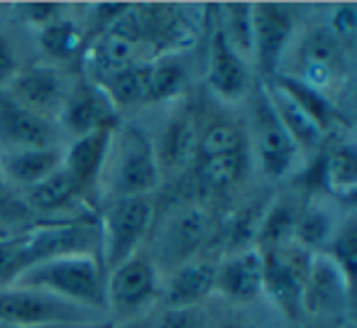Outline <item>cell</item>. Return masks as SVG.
I'll use <instances>...</instances> for the list:
<instances>
[{
    "mask_svg": "<svg viewBox=\"0 0 357 328\" xmlns=\"http://www.w3.org/2000/svg\"><path fill=\"white\" fill-rule=\"evenodd\" d=\"M323 255H326V258H331L333 262L337 264V269L345 274L347 282L352 284V279H355V258H357L355 218H352V216H347L345 221H340V223H337L335 233H333L328 248L323 250Z\"/></svg>",
    "mask_w": 357,
    "mask_h": 328,
    "instance_id": "cell-31",
    "label": "cell"
},
{
    "mask_svg": "<svg viewBox=\"0 0 357 328\" xmlns=\"http://www.w3.org/2000/svg\"><path fill=\"white\" fill-rule=\"evenodd\" d=\"M296 30V17L287 3H252V64L262 79L279 74L289 42Z\"/></svg>",
    "mask_w": 357,
    "mask_h": 328,
    "instance_id": "cell-12",
    "label": "cell"
},
{
    "mask_svg": "<svg viewBox=\"0 0 357 328\" xmlns=\"http://www.w3.org/2000/svg\"><path fill=\"white\" fill-rule=\"evenodd\" d=\"M186 69L176 57H157L147 64V94L149 105L169 103L184 96Z\"/></svg>",
    "mask_w": 357,
    "mask_h": 328,
    "instance_id": "cell-28",
    "label": "cell"
},
{
    "mask_svg": "<svg viewBox=\"0 0 357 328\" xmlns=\"http://www.w3.org/2000/svg\"><path fill=\"white\" fill-rule=\"evenodd\" d=\"M352 308V284L323 253L313 255L301 297V316L337 323Z\"/></svg>",
    "mask_w": 357,
    "mask_h": 328,
    "instance_id": "cell-11",
    "label": "cell"
},
{
    "mask_svg": "<svg viewBox=\"0 0 357 328\" xmlns=\"http://www.w3.org/2000/svg\"><path fill=\"white\" fill-rule=\"evenodd\" d=\"M323 184L335 199L352 201L357 186V159L350 142H337L323 159Z\"/></svg>",
    "mask_w": 357,
    "mask_h": 328,
    "instance_id": "cell-27",
    "label": "cell"
},
{
    "mask_svg": "<svg viewBox=\"0 0 357 328\" xmlns=\"http://www.w3.org/2000/svg\"><path fill=\"white\" fill-rule=\"evenodd\" d=\"M113 130H100V133L84 135V137H74L69 144H64V162H61V167H64L66 174L76 184L84 204H91L93 199H98V181L105 157H108Z\"/></svg>",
    "mask_w": 357,
    "mask_h": 328,
    "instance_id": "cell-19",
    "label": "cell"
},
{
    "mask_svg": "<svg viewBox=\"0 0 357 328\" xmlns=\"http://www.w3.org/2000/svg\"><path fill=\"white\" fill-rule=\"evenodd\" d=\"M37 45H40L42 54L50 59L47 64L69 71L71 66L81 64V59H84L89 35H86L84 25H79L74 17L66 15L37 30Z\"/></svg>",
    "mask_w": 357,
    "mask_h": 328,
    "instance_id": "cell-21",
    "label": "cell"
},
{
    "mask_svg": "<svg viewBox=\"0 0 357 328\" xmlns=\"http://www.w3.org/2000/svg\"><path fill=\"white\" fill-rule=\"evenodd\" d=\"M61 135L56 123L20 108L0 94V152L56 147L61 144Z\"/></svg>",
    "mask_w": 357,
    "mask_h": 328,
    "instance_id": "cell-18",
    "label": "cell"
},
{
    "mask_svg": "<svg viewBox=\"0 0 357 328\" xmlns=\"http://www.w3.org/2000/svg\"><path fill=\"white\" fill-rule=\"evenodd\" d=\"M337 223H340V221H337ZM337 223L326 206L303 204L301 214H298V221H296V230H294V240H296L301 248H306L308 253L318 255L328 248Z\"/></svg>",
    "mask_w": 357,
    "mask_h": 328,
    "instance_id": "cell-29",
    "label": "cell"
},
{
    "mask_svg": "<svg viewBox=\"0 0 357 328\" xmlns=\"http://www.w3.org/2000/svg\"><path fill=\"white\" fill-rule=\"evenodd\" d=\"M298 74L294 79L326 94L342 76V40L331 27H313L303 35L298 50Z\"/></svg>",
    "mask_w": 357,
    "mask_h": 328,
    "instance_id": "cell-15",
    "label": "cell"
},
{
    "mask_svg": "<svg viewBox=\"0 0 357 328\" xmlns=\"http://www.w3.org/2000/svg\"><path fill=\"white\" fill-rule=\"evenodd\" d=\"M264 260L257 248L220 255L215 264V294L233 304H252L262 297Z\"/></svg>",
    "mask_w": 357,
    "mask_h": 328,
    "instance_id": "cell-16",
    "label": "cell"
},
{
    "mask_svg": "<svg viewBox=\"0 0 357 328\" xmlns=\"http://www.w3.org/2000/svg\"><path fill=\"white\" fill-rule=\"evenodd\" d=\"M0 328H20V326H6V323H0Z\"/></svg>",
    "mask_w": 357,
    "mask_h": 328,
    "instance_id": "cell-39",
    "label": "cell"
},
{
    "mask_svg": "<svg viewBox=\"0 0 357 328\" xmlns=\"http://www.w3.org/2000/svg\"><path fill=\"white\" fill-rule=\"evenodd\" d=\"M105 277L108 272L98 255L81 253L61 255V258L32 264L8 284L40 289L61 301L108 316L105 313Z\"/></svg>",
    "mask_w": 357,
    "mask_h": 328,
    "instance_id": "cell-2",
    "label": "cell"
},
{
    "mask_svg": "<svg viewBox=\"0 0 357 328\" xmlns=\"http://www.w3.org/2000/svg\"><path fill=\"white\" fill-rule=\"evenodd\" d=\"M262 84H264V89H267L269 100H272L279 120H282V125L287 128V133L291 135L294 144L298 147V154L313 152V149L321 147V142H323L326 135H323L321 128H318V125L313 123V120L308 118L301 108H298L296 100H294L287 91L279 89L272 79H262Z\"/></svg>",
    "mask_w": 357,
    "mask_h": 328,
    "instance_id": "cell-22",
    "label": "cell"
},
{
    "mask_svg": "<svg viewBox=\"0 0 357 328\" xmlns=\"http://www.w3.org/2000/svg\"><path fill=\"white\" fill-rule=\"evenodd\" d=\"M0 323L20 328H71L108 323V316L61 301L40 289L0 284Z\"/></svg>",
    "mask_w": 357,
    "mask_h": 328,
    "instance_id": "cell-4",
    "label": "cell"
},
{
    "mask_svg": "<svg viewBox=\"0 0 357 328\" xmlns=\"http://www.w3.org/2000/svg\"><path fill=\"white\" fill-rule=\"evenodd\" d=\"M56 123H59L61 133L74 140L91 133H100V130L118 128L120 115L98 84H93L86 76H76L71 81L69 96H66V103Z\"/></svg>",
    "mask_w": 357,
    "mask_h": 328,
    "instance_id": "cell-13",
    "label": "cell"
},
{
    "mask_svg": "<svg viewBox=\"0 0 357 328\" xmlns=\"http://www.w3.org/2000/svg\"><path fill=\"white\" fill-rule=\"evenodd\" d=\"M152 328H208V311L206 306L191 308H162L154 311Z\"/></svg>",
    "mask_w": 357,
    "mask_h": 328,
    "instance_id": "cell-32",
    "label": "cell"
},
{
    "mask_svg": "<svg viewBox=\"0 0 357 328\" xmlns=\"http://www.w3.org/2000/svg\"><path fill=\"white\" fill-rule=\"evenodd\" d=\"M27 211L32 214H45V216H56L59 211H69L74 204H84L79 189L71 181V177L66 174L64 167L50 174L45 181H40L37 186L25 191V199H22Z\"/></svg>",
    "mask_w": 357,
    "mask_h": 328,
    "instance_id": "cell-25",
    "label": "cell"
},
{
    "mask_svg": "<svg viewBox=\"0 0 357 328\" xmlns=\"http://www.w3.org/2000/svg\"><path fill=\"white\" fill-rule=\"evenodd\" d=\"M215 264L218 260L196 258L162 277L159 306L162 308H191L204 306L215 294Z\"/></svg>",
    "mask_w": 357,
    "mask_h": 328,
    "instance_id": "cell-17",
    "label": "cell"
},
{
    "mask_svg": "<svg viewBox=\"0 0 357 328\" xmlns=\"http://www.w3.org/2000/svg\"><path fill=\"white\" fill-rule=\"evenodd\" d=\"M66 10H69V6H64V3H20V6H15L17 20L25 22L35 32L66 17Z\"/></svg>",
    "mask_w": 357,
    "mask_h": 328,
    "instance_id": "cell-33",
    "label": "cell"
},
{
    "mask_svg": "<svg viewBox=\"0 0 357 328\" xmlns=\"http://www.w3.org/2000/svg\"><path fill=\"white\" fill-rule=\"evenodd\" d=\"M100 262L105 272L142 253L154 225V196L103 201L98 214Z\"/></svg>",
    "mask_w": 357,
    "mask_h": 328,
    "instance_id": "cell-3",
    "label": "cell"
},
{
    "mask_svg": "<svg viewBox=\"0 0 357 328\" xmlns=\"http://www.w3.org/2000/svg\"><path fill=\"white\" fill-rule=\"evenodd\" d=\"M328 27H331L342 42L352 40V35H355V3H342V6H337Z\"/></svg>",
    "mask_w": 357,
    "mask_h": 328,
    "instance_id": "cell-35",
    "label": "cell"
},
{
    "mask_svg": "<svg viewBox=\"0 0 357 328\" xmlns=\"http://www.w3.org/2000/svg\"><path fill=\"white\" fill-rule=\"evenodd\" d=\"M208 328H257V326L243 316H223V318L208 316Z\"/></svg>",
    "mask_w": 357,
    "mask_h": 328,
    "instance_id": "cell-37",
    "label": "cell"
},
{
    "mask_svg": "<svg viewBox=\"0 0 357 328\" xmlns=\"http://www.w3.org/2000/svg\"><path fill=\"white\" fill-rule=\"evenodd\" d=\"M69 89L71 79L64 69H56V66L50 64H27L17 71L15 79L0 94L20 108L56 123L66 103Z\"/></svg>",
    "mask_w": 357,
    "mask_h": 328,
    "instance_id": "cell-10",
    "label": "cell"
},
{
    "mask_svg": "<svg viewBox=\"0 0 357 328\" xmlns=\"http://www.w3.org/2000/svg\"><path fill=\"white\" fill-rule=\"evenodd\" d=\"M206 84L220 103H238L252 89L250 61H245L220 32L218 22L211 27L208 59H206Z\"/></svg>",
    "mask_w": 357,
    "mask_h": 328,
    "instance_id": "cell-14",
    "label": "cell"
},
{
    "mask_svg": "<svg viewBox=\"0 0 357 328\" xmlns=\"http://www.w3.org/2000/svg\"><path fill=\"white\" fill-rule=\"evenodd\" d=\"M22 66L25 64H20V54H17L13 37L6 30H0V91L15 79V74Z\"/></svg>",
    "mask_w": 357,
    "mask_h": 328,
    "instance_id": "cell-34",
    "label": "cell"
},
{
    "mask_svg": "<svg viewBox=\"0 0 357 328\" xmlns=\"http://www.w3.org/2000/svg\"><path fill=\"white\" fill-rule=\"evenodd\" d=\"M250 98V140L255 144L259 170L269 181H282L298 159V147L294 144L291 135L279 120L269 94L264 89L262 79L255 86Z\"/></svg>",
    "mask_w": 357,
    "mask_h": 328,
    "instance_id": "cell-6",
    "label": "cell"
},
{
    "mask_svg": "<svg viewBox=\"0 0 357 328\" xmlns=\"http://www.w3.org/2000/svg\"><path fill=\"white\" fill-rule=\"evenodd\" d=\"M162 274L147 250L132 255L105 277V313L108 321H125L159 308Z\"/></svg>",
    "mask_w": 357,
    "mask_h": 328,
    "instance_id": "cell-5",
    "label": "cell"
},
{
    "mask_svg": "<svg viewBox=\"0 0 357 328\" xmlns=\"http://www.w3.org/2000/svg\"><path fill=\"white\" fill-rule=\"evenodd\" d=\"M264 260L262 297H267L279 308L284 318L298 321L301 318V297L306 274L311 267L313 253L291 240L279 248L259 250Z\"/></svg>",
    "mask_w": 357,
    "mask_h": 328,
    "instance_id": "cell-8",
    "label": "cell"
},
{
    "mask_svg": "<svg viewBox=\"0 0 357 328\" xmlns=\"http://www.w3.org/2000/svg\"><path fill=\"white\" fill-rule=\"evenodd\" d=\"M162 186L152 135L135 123H118L110 135L108 157L98 181V199L115 201L130 196H154Z\"/></svg>",
    "mask_w": 357,
    "mask_h": 328,
    "instance_id": "cell-1",
    "label": "cell"
},
{
    "mask_svg": "<svg viewBox=\"0 0 357 328\" xmlns=\"http://www.w3.org/2000/svg\"><path fill=\"white\" fill-rule=\"evenodd\" d=\"M225 154H248V135L235 120L213 118L199 130V157H225Z\"/></svg>",
    "mask_w": 357,
    "mask_h": 328,
    "instance_id": "cell-26",
    "label": "cell"
},
{
    "mask_svg": "<svg viewBox=\"0 0 357 328\" xmlns=\"http://www.w3.org/2000/svg\"><path fill=\"white\" fill-rule=\"evenodd\" d=\"M199 130L201 113L194 100L186 96L174 100V110L159 130V137H152L162 181L181 179L194 167L199 154Z\"/></svg>",
    "mask_w": 357,
    "mask_h": 328,
    "instance_id": "cell-9",
    "label": "cell"
},
{
    "mask_svg": "<svg viewBox=\"0 0 357 328\" xmlns=\"http://www.w3.org/2000/svg\"><path fill=\"white\" fill-rule=\"evenodd\" d=\"M64 162V144L0 152V179L8 189L27 191L54 174Z\"/></svg>",
    "mask_w": 357,
    "mask_h": 328,
    "instance_id": "cell-20",
    "label": "cell"
},
{
    "mask_svg": "<svg viewBox=\"0 0 357 328\" xmlns=\"http://www.w3.org/2000/svg\"><path fill=\"white\" fill-rule=\"evenodd\" d=\"M223 17H215L228 45L252 66V3H225L218 8Z\"/></svg>",
    "mask_w": 357,
    "mask_h": 328,
    "instance_id": "cell-30",
    "label": "cell"
},
{
    "mask_svg": "<svg viewBox=\"0 0 357 328\" xmlns=\"http://www.w3.org/2000/svg\"><path fill=\"white\" fill-rule=\"evenodd\" d=\"M154 311H157V308H154ZM154 311L144 313V316H137V318H125V321H108L105 328H152Z\"/></svg>",
    "mask_w": 357,
    "mask_h": 328,
    "instance_id": "cell-36",
    "label": "cell"
},
{
    "mask_svg": "<svg viewBox=\"0 0 357 328\" xmlns=\"http://www.w3.org/2000/svg\"><path fill=\"white\" fill-rule=\"evenodd\" d=\"M301 209H303V204H298L294 196H277L267 209H262L255 248L269 250V248H279V245L291 243Z\"/></svg>",
    "mask_w": 357,
    "mask_h": 328,
    "instance_id": "cell-24",
    "label": "cell"
},
{
    "mask_svg": "<svg viewBox=\"0 0 357 328\" xmlns=\"http://www.w3.org/2000/svg\"><path fill=\"white\" fill-rule=\"evenodd\" d=\"M71 328H105V323H98V326H71Z\"/></svg>",
    "mask_w": 357,
    "mask_h": 328,
    "instance_id": "cell-38",
    "label": "cell"
},
{
    "mask_svg": "<svg viewBox=\"0 0 357 328\" xmlns=\"http://www.w3.org/2000/svg\"><path fill=\"white\" fill-rule=\"evenodd\" d=\"M213 214L201 204H186L164 223L157 238V248L149 253L159 274H167L191 260L201 258L215 238Z\"/></svg>",
    "mask_w": 357,
    "mask_h": 328,
    "instance_id": "cell-7",
    "label": "cell"
},
{
    "mask_svg": "<svg viewBox=\"0 0 357 328\" xmlns=\"http://www.w3.org/2000/svg\"><path fill=\"white\" fill-rule=\"evenodd\" d=\"M194 177L199 194H230L243 184L248 174V154H225V157H199L194 162Z\"/></svg>",
    "mask_w": 357,
    "mask_h": 328,
    "instance_id": "cell-23",
    "label": "cell"
}]
</instances>
